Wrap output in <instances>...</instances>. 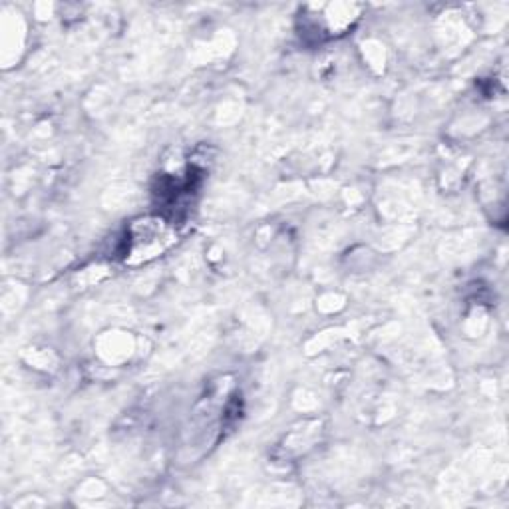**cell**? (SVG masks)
Segmentation results:
<instances>
[{"mask_svg": "<svg viewBox=\"0 0 509 509\" xmlns=\"http://www.w3.org/2000/svg\"><path fill=\"white\" fill-rule=\"evenodd\" d=\"M136 233V231H134ZM144 233H146V237H153V239H163L165 237V231H163L162 227L160 225L155 223V225H151V223H144ZM144 233H139L137 231L136 235L137 239H141V235ZM163 245L162 241H146V245H144V249H141V255L139 257H155V255H160L163 251Z\"/></svg>", "mask_w": 509, "mask_h": 509, "instance_id": "cell-1", "label": "cell"}]
</instances>
